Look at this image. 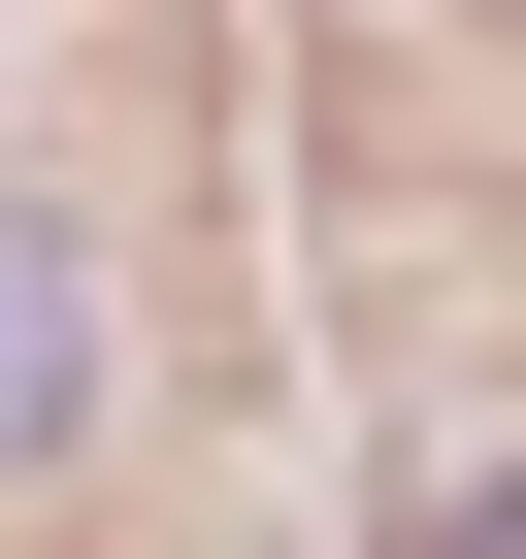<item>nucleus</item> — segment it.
<instances>
[{
  "instance_id": "2",
  "label": "nucleus",
  "mask_w": 526,
  "mask_h": 559,
  "mask_svg": "<svg viewBox=\"0 0 526 559\" xmlns=\"http://www.w3.org/2000/svg\"><path fill=\"white\" fill-rule=\"evenodd\" d=\"M461 559H526V493H493V526H461Z\"/></svg>"
},
{
  "instance_id": "1",
  "label": "nucleus",
  "mask_w": 526,
  "mask_h": 559,
  "mask_svg": "<svg viewBox=\"0 0 526 559\" xmlns=\"http://www.w3.org/2000/svg\"><path fill=\"white\" fill-rule=\"evenodd\" d=\"M67 395H99V263H67V230H0V461H34Z\"/></svg>"
}]
</instances>
